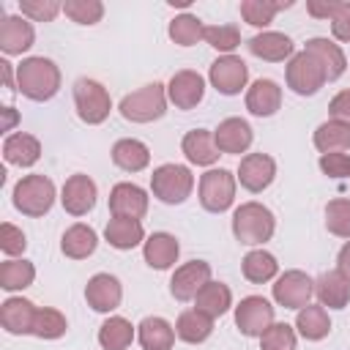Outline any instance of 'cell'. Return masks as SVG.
<instances>
[{
  "mask_svg": "<svg viewBox=\"0 0 350 350\" xmlns=\"http://www.w3.org/2000/svg\"><path fill=\"white\" fill-rule=\"evenodd\" d=\"M16 90L30 101H49L60 90V68L44 55L25 57L16 66Z\"/></svg>",
  "mask_w": 350,
  "mask_h": 350,
  "instance_id": "cell-1",
  "label": "cell"
},
{
  "mask_svg": "<svg viewBox=\"0 0 350 350\" xmlns=\"http://www.w3.org/2000/svg\"><path fill=\"white\" fill-rule=\"evenodd\" d=\"M276 219L262 202H241L232 213V235L246 246H260L273 238Z\"/></svg>",
  "mask_w": 350,
  "mask_h": 350,
  "instance_id": "cell-2",
  "label": "cell"
},
{
  "mask_svg": "<svg viewBox=\"0 0 350 350\" xmlns=\"http://www.w3.org/2000/svg\"><path fill=\"white\" fill-rule=\"evenodd\" d=\"M167 101H170L167 98V85L150 82V85H142L134 93H126L120 98L118 109L131 123H153L167 112Z\"/></svg>",
  "mask_w": 350,
  "mask_h": 350,
  "instance_id": "cell-3",
  "label": "cell"
},
{
  "mask_svg": "<svg viewBox=\"0 0 350 350\" xmlns=\"http://www.w3.org/2000/svg\"><path fill=\"white\" fill-rule=\"evenodd\" d=\"M14 208L25 216H44L55 205V183L46 175H25L14 186Z\"/></svg>",
  "mask_w": 350,
  "mask_h": 350,
  "instance_id": "cell-4",
  "label": "cell"
},
{
  "mask_svg": "<svg viewBox=\"0 0 350 350\" xmlns=\"http://www.w3.org/2000/svg\"><path fill=\"white\" fill-rule=\"evenodd\" d=\"M194 189V175L183 164H161L150 175V191L164 205H180Z\"/></svg>",
  "mask_w": 350,
  "mask_h": 350,
  "instance_id": "cell-5",
  "label": "cell"
},
{
  "mask_svg": "<svg viewBox=\"0 0 350 350\" xmlns=\"http://www.w3.org/2000/svg\"><path fill=\"white\" fill-rule=\"evenodd\" d=\"M74 107H77V115H79L82 123L98 126L109 118L112 98H109V93L101 82L82 77V79L74 82Z\"/></svg>",
  "mask_w": 350,
  "mask_h": 350,
  "instance_id": "cell-6",
  "label": "cell"
},
{
  "mask_svg": "<svg viewBox=\"0 0 350 350\" xmlns=\"http://www.w3.org/2000/svg\"><path fill=\"white\" fill-rule=\"evenodd\" d=\"M284 79H287V88L298 96H314L325 82V68L320 66V60L312 55V52H298L290 57L287 68H284Z\"/></svg>",
  "mask_w": 350,
  "mask_h": 350,
  "instance_id": "cell-7",
  "label": "cell"
},
{
  "mask_svg": "<svg viewBox=\"0 0 350 350\" xmlns=\"http://www.w3.org/2000/svg\"><path fill=\"white\" fill-rule=\"evenodd\" d=\"M235 183L238 178L224 167L202 172L200 175V205L211 213H224L235 200Z\"/></svg>",
  "mask_w": 350,
  "mask_h": 350,
  "instance_id": "cell-8",
  "label": "cell"
},
{
  "mask_svg": "<svg viewBox=\"0 0 350 350\" xmlns=\"http://www.w3.org/2000/svg\"><path fill=\"white\" fill-rule=\"evenodd\" d=\"M273 312L276 306L262 298V295H246L241 298V304L235 306V325L243 336H262V331L273 323Z\"/></svg>",
  "mask_w": 350,
  "mask_h": 350,
  "instance_id": "cell-9",
  "label": "cell"
},
{
  "mask_svg": "<svg viewBox=\"0 0 350 350\" xmlns=\"http://www.w3.org/2000/svg\"><path fill=\"white\" fill-rule=\"evenodd\" d=\"M273 301L284 309H304L314 295V282L304 271H284L273 282Z\"/></svg>",
  "mask_w": 350,
  "mask_h": 350,
  "instance_id": "cell-10",
  "label": "cell"
},
{
  "mask_svg": "<svg viewBox=\"0 0 350 350\" xmlns=\"http://www.w3.org/2000/svg\"><path fill=\"white\" fill-rule=\"evenodd\" d=\"M208 79L211 85L221 93V96H238L243 88H246V79H249V66L235 57V55H221L211 63V71H208Z\"/></svg>",
  "mask_w": 350,
  "mask_h": 350,
  "instance_id": "cell-11",
  "label": "cell"
},
{
  "mask_svg": "<svg viewBox=\"0 0 350 350\" xmlns=\"http://www.w3.org/2000/svg\"><path fill=\"white\" fill-rule=\"evenodd\" d=\"M208 282H211V265L205 260H191L175 268L170 279V293L175 301H194Z\"/></svg>",
  "mask_w": 350,
  "mask_h": 350,
  "instance_id": "cell-12",
  "label": "cell"
},
{
  "mask_svg": "<svg viewBox=\"0 0 350 350\" xmlns=\"http://www.w3.org/2000/svg\"><path fill=\"white\" fill-rule=\"evenodd\" d=\"M238 183L252 191V194H260L262 189H268L276 178V161L268 156V153H246L238 164Z\"/></svg>",
  "mask_w": 350,
  "mask_h": 350,
  "instance_id": "cell-13",
  "label": "cell"
},
{
  "mask_svg": "<svg viewBox=\"0 0 350 350\" xmlns=\"http://www.w3.org/2000/svg\"><path fill=\"white\" fill-rule=\"evenodd\" d=\"M85 301L93 312H101V314H109L120 306L123 301V284L118 276L112 273H96L90 276V282L85 284Z\"/></svg>",
  "mask_w": 350,
  "mask_h": 350,
  "instance_id": "cell-14",
  "label": "cell"
},
{
  "mask_svg": "<svg viewBox=\"0 0 350 350\" xmlns=\"http://www.w3.org/2000/svg\"><path fill=\"white\" fill-rule=\"evenodd\" d=\"M205 96V79L191 71V68H183V71H175L167 82V98L175 104V109H194Z\"/></svg>",
  "mask_w": 350,
  "mask_h": 350,
  "instance_id": "cell-15",
  "label": "cell"
},
{
  "mask_svg": "<svg viewBox=\"0 0 350 350\" xmlns=\"http://www.w3.org/2000/svg\"><path fill=\"white\" fill-rule=\"evenodd\" d=\"M96 197H98V189L96 183L88 178V175H71L63 189H60V202H63V211L71 213V216H85L88 211H93L96 205Z\"/></svg>",
  "mask_w": 350,
  "mask_h": 350,
  "instance_id": "cell-16",
  "label": "cell"
},
{
  "mask_svg": "<svg viewBox=\"0 0 350 350\" xmlns=\"http://www.w3.org/2000/svg\"><path fill=\"white\" fill-rule=\"evenodd\" d=\"M36 314H38V306L27 298H19V295H11L0 304V325L8 331V334H33V325H36Z\"/></svg>",
  "mask_w": 350,
  "mask_h": 350,
  "instance_id": "cell-17",
  "label": "cell"
},
{
  "mask_svg": "<svg viewBox=\"0 0 350 350\" xmlns=\"http://www.w3.org/2000/svg\"><path fill=\"white\" fill-rule=\"evenodd\" d=\"M213 139H216V148L219 153H246L252 139H254V131L252 126L243 120V118H224L216 129H213Z\"/></svg>",
  "mask_w": 350,
  "mask_h": 350,
  "instance_id": "cell-18",
  "label": "cell"
},
{
  "mask_svg": "<svg viewBox=\"0 0 350 350\" xmlns=\"http://www.w3.org/2000/svg\"><path fill=\"white\" fill-rule=\"evenodd\" d=\"M109 211L112 216L126 219H142L148 213V194L137 183H115L109 191Z\"/></svg>",
  "mask_w": 350,
  "mask_h": 350,
  "instance_id": "cell-19",
  "label": "cell"
},
{
  "mask_svg": "<svg viewBox=\"0 0 350 350\" xmlns=\"http://www.w3.org/2000/svg\"><path fill=\"white\" fill-rule=\"evenodd\" d=\"M33 41H36V30L22 14L0 19V49L5 55H22L33 46Z\"/></svg>",
  "mask_w": 350,
  "mask_h": 350,
  "instance_id": "cell-20",
  "label": "cell"
},
{
  "mask_svg": "<svg viewBox=\"0 0 350 350\" xmlns=\"http://www.w3.org/2000/svg\"><path fill=\"white\" fill-rule=\"evenodd\" d=\"M246 46L254 57L268 60V63H282V60L293 57V49H295L293 38L284 33H276V30H262V33L252 36Z\"/></svg>",
  "mask_w": 350,
  "mask_h": 350,
  "instance_id": "cell-21",
  "label": "cell"
},
{
  "mask_svg": "<svg viewBox=\"0 0 350 350\" xmlns=\"http://www.w3.org/2000/svg\"><path fill=\"white\" fill-rule=\"evenodd\" d=\"M178 254H180V243H178V238L170 235V232H153V235H148L145 243H142V257H145V262H148L150 268H156V271L172 268V265L178 262Z\"/></svg>",
  "mask_w": 350,
  "mask_h": 350,
  "instance_id": "cell-22",
  "label": "cell"
},
{
  "mask_svg": "<svg viewBox=\"0 0 350 350\" xmlns=\"http://www.w3.org/2000/svg\"><path fill=\"white\" fill-rule=\"evenodd\" d=\"M180 150L197 167H211L221 156L219 148H216L213 131H208V129H191V131H186L183 134V142H180Z\"/></svg>",
  "mask_w": 350,
  "mask_h": 350,
  "instance_id": "cell-23",
  "label": "cell"
},
{
  "mask_svg": "<svg viewBox=\"0 0 350 350\" xmlns=\"http://www.w3.org/2000/svg\"><path fill=\"white\" fill-rule=\"evenodd\" d=\"M314 295L320 301V306H328V309H345L347 301H350V279L334 268V271H325L317 282H314Z\"/></svg>",
  "mask_w": 350,
  "mask_h": 350,
  "instance_id": "cell-24",
  "label": "cell"
},
{
  "mask_svg": "<svg viewBox=\"0 0 350 350\" xmlns=\"http://www.w3.org/2000/svg\"><path fill=\"white\" fill-rule=\"evenodd\" d=\"M104 238L112 249L129 252L139 243H145V227L139 219H126V216H112L104 227Z\"/></svg>",
  "mask_w": 350,
  "mask_h": 350,
  "instance_id": "cell-25",
  "label": "cell"
},
{
  "mask_svg": "<svg viewBox=\"0 0 350 350\" xmlns=\"http://www.w3.org/2000/svg\"><path fill=\"white\" fill-rule=\"evenodd\" d=\"M282 107V88L273 79H257L246 90V109L257 118H271Z\"/></svg>",
  "mask_w": 350,
  "mask_h": 350,
  "instance_id": "cell-26",
  "label": "cell"
},
{
  "mask_svg": "<svg viewBox=\"0 0 350 350\" xmlns=\"http://www.w3.org/2000/svg\"><path fill=\"white\" fill-rule=\"evenodd\" d=\"M3 156L14 167H33L41 159V142L33 134H25V131L8 134L5 142H3Z\"/></svg>",
  "mask_w": 350,
  "mask_h": 350,
  "instance_id": "cell-27",
  "label": "cell"
},
{
  "mask_svg": "<svg viewBox=\"0 0 350 350\" xmlns=\"http://www.w3.org/2000/svg\"><path fill=\"white\" fill-rule=\"evenodd\" d=\"M96 246H98L96 230H93L90 224H82V221L71 224V227L63 232V238H60V252H63L66 257H71V260H85V257H90V254L96 252Z\"/></svg>",
  "mask_w": 350,
  "mask_h": 350,
  "instance_id": "cell-28",
  "label": "cell"
},
{
  "mask_svg": "<svg viewBox=\"0 0 350 350\" xmlns=\"http://www.w3.org/2000/svg\"><path fill=\"white\" fill-rule=\"evenodd\" d=\"M304 49L312 52V55L320 60V66L325 68L328 82H334V79H339V77L345 74V68H347V57H345V52L339 49V44H334V41L317 36V38H309Z\"/></svg>",
  "mask_w": 350,
  "mask_h": 350,
  "instance_id": "cell-29",
  "label": "cell"
},
{
  "mask_svg": "<svg viewBox=\"0 0 350 350\" xmlns=\"http://www.w3.org/2000/svg\"><path fill=\"white\" fill-rule=\"evenodd\" d=\"M112 161L123 172H139L150 164V150L145 142H139L134 137H123L112 145Z\"/></svg>",
  "mask_w": 350,
  "mask_h": 350,
  "instance_id": "cell-30",
  "label": "cell"
},
{
  "mask_svg": "<svg viewBox=\"0 0 350 350\" xmlns=\"http://www.w3.org/2000/svg\"><path fill=\"white\" fill-rule=\"evenodd\" d=\"M137 339H139L142 350H172L175 328L164 317H145L137 325Z\"/></svg>",
  "mask_w": 350,
  "mask_h": 350,
  "instance_id": "cell-31",
  "label": "cell"
},
{
  "mask_svg": "<svg viewBox=\"0 0 350 350\" xmlns=\"http://www.w3.org/2000/svg\"><path fill=\"white\" fill-rule=\"evenodd\" d=\"M295 328H298V334H301L306 342H320V339H325V336L331 334V317H328L325 306L309 304V306L298 309Z\"/></svg>",
  "mask_w": 350,
  "mask_h": 350,
  "instance_id": "cell-32",
  "label": "cell"
},
{
  "mask_svg": "<svg viewBox=\"0 0 350 350\" xmlns=\"http://www.w3.org/2000/svg\"><path fill=\"white\" fill-rule=\"evenodd\" d=\"M230 306H232V293H230V287L221 284V282H213V279H211V282L197 293V298H194V309L202 312V314H208L211 320L221 317Z\"/></svg>",
  "mask_w": 350,
  "mask_h": 350,
  "instance_id": "cell-33",
  "label": "cell"
},
{
  "mask_svg": "<svg viewBox=\"0 0 350 350\" xmlns=\"http://www.w3.org/2000/svg\"><path fill=\"white\" fill-rule=\"evenodd\" d=\"M211 334H213V320L208 314L197 312V309H186L175 320V336L183 339V342H189V345H200Z\"/></svg>",
  "mask_w": 350,
  "mask_h": 350,
  "instance_id": "cell-34",
  "label": "cell"
},
{
  "mask_svg": "<svg viewBox=\"0 0 350 350\" xmlns=\"http://www.w3.org/2000/svg\"><path fill=\"white\" fill-rule=\"evenodd\" d=\"M314 148L320 153H342L350 148V123L345 120H325L314 131Z\"/></svg>",
  "mask_w": 350,
  "mask_h": 350,
  "instance_id": "cell-35",
  "label": "cell"
},
{
  "mask_svg": "<svg viewBox=\"0 0 350 350\" xmlns=\"http://www.w3.org/2000/svg\"><path fill=\"white\" fill-rule=\"evenodd\" d=\"M134 342V325L120 317V314H112L101 323L98 328V345L104 350H126L129 345Z\"/></svg>",
  "mask_w": 350,
  "mask_h": 350,
  "instance_id": "cell-36",
  "label": "cell"
},
{
  "mask_svg": "<svg viewBox=\"0 0 350 350\" xmlns=\"http://www.w3.org/2000/svg\"><path fill=\"white\" fill-rule=\"evenodd\" d=\"M241 271H243V276H246L252 284H262V282H271V279L279 273V262H276V257H273L271 252H265V249H252V252L243 257Z\"/></svg>",
  "mask_w": 350,
  "mask_h": 350,
  "instance_id": "cell-37",
  "label": "cell"
},
{
  "mask_svg": "<svg viewBox=\"0 0 350 350\" xmlns=\"http://www.w3.org/2000/svg\"><path fill=\"white\" fill-rule=\"evenodd\" d=\"M36 279V265L30 260H5L0 265V287L5 293H16L30 287Z\"/></svg>",
  "mask_w": 350,
  "mask_h": 350,
  "instance_id": "cell-38",
  "label": "cell"
},
{
  "mask_svg": "<svg viewBox=\"0 0 350 350\" xmlns=\"http://www.w3.org/2000/svg\"><path fill=\"white\" fill-rule=\"evenodd\" d=\"M293 3L290 0H282V3H271V0H243L241 3V16L243 22H249L252 27H268L273 22V16L282 11V8H290Z\"/></svg>",
  "mask_w": 350,
  "mask_h": 350,
  "instance_id": "cell-39",
  "label": "cell"
},
{
  "mask_svg": "<svg viewBox=\"0 0 350 350\" xmlns=\"http://www.w3.org/2000/svg\"><path fill=\"white\" fill-rule=\"evenodd\" d=\"M170 38L178 44V46H191V44H197L200 38H202V33H205V25L200 22V16H194V14H180V16H175L172 22H170Z\"/></svg>",
  "mask_w": 350,
  "mask_h": 350,
  "instance_id": "cell-40",
  "label": "cell"
},
{
  "mask_svg": "<svg viewBox=\"0 0 350 350\" xmlns=\"http://www.w3.org/2000/svg\"><path fill=\"white\" fill-rule=\"evenodd\" d=\"M68 323H66V314L52 309V306H41L38 314H36V325H33V336L38 339H60L66 334Z\"/></svg>",
  "mask_w": 350,
  "mask_h": 350,
  "instance_id": "cell-41",
  "label": "cell"
},
{
  "mask_svg": "<svg viewBox=\"0 0 350 350\" xmlns=\"http://www.w3.org/2000/svg\"><path fill=\"white\" fill-rule=\"evenodd\" d=\"M63 14L77 25H96L104 16V3L101 0H66Z\"/></svg>",
  "mask_w": 350,
  "mask_h": 350,
  "instance_id": "cell-42",
  "label": "cell"
},
{
  "mask_svg": "<svg viewBox=\"0 0 350 350\" xmlns=\"http://www.w3.org/2000/svg\"><path fill=\"white\" fill-rule=\"evenodd\" d=\"M202 38L213 49H219L224 55H232V49L241 46V30L235 25H208L205 33H202Z\"/></svg>",
  "mask_w": 350,
  "mask_h": 350,
  "instance_id": "cell-43",
  "label": "cell"
},
{
  "mask_svg": "<svg viewBox=\"0 0 350 350\" xmlns=\"http://www.w3.org/2000/svg\"><path fill=\"white\" fill-rule=\"evenodd\" d=\"M295 328L287 323H271L260 336V350H295Z\"/></svg>",
  "mask_w": 350,
  "mask_h": 350,
  "instance_id": "cell-44",
  "label": "cell"
},
{
  "mask_svg": "<svg viewBox=\"0 0 350 350\" xmlns=\"http://www.w3.org/2000/svg\"><path fill=\"white\" fill-rule=\"evenodd\" d=\"M325 227L339 238H350V200H331L325 205Z\"/></svg>",
  "mask_w": 350,
  "mask_h": 350,
  "instance_id": "cell-45",
  "label": "cell"
},
{
  "mask_svg": "<svg viewBox=\"0 0 350 350\" xmlns=\"http://www.w3.org/2000/svg\"><path fill=\"white\" fill-rule=\"evenodd\" d=\"M63 11V3L57 0H19V14L33 22H52Z\"/></svg>",
  "mask_w": 350,
  "mask_h": 350,
  "instance_id": "cell-46",
  "label": "cell"
},
{
  "mask_svg": "<svg viewBox=\"0 0 350 350\" xmlns=\"http://www.w3.org/2000/svg\"><path fill=\"white\" fill-rule=\"evenodd\" d=\"M0 249H3L8 257L22 254V252L27 249V238H25V232H22L19 227L3 221V227H0Z\"/></svg>",
  "mask_w": 350,
  "mask_h": 350,
  "instance_id": "cell-47",
  "label": "cell"
},
{
  "mask_svg": "<svg viewBox=\"0 0 350 350\" xmlns=\"http://www.w3.org/2000/svg\"><path fill=\"white\" fill-rule=\"evenodd\" d=\"M320 170L328 178H350V153H320Z\"/></svg>",
  "mask_w": 350,
  "mask_h": 350,
  "instance_id": "cell-48",
  "label": "cell"
},
{
  "mask_svg": "<svg viewBox=\"0 0 350 350\" xmlns=\"http://www.w3.org/2000/svg\"><path fill=\"white\" fill-rule=\"evenodd\" d=\"M331 33L336 41L350 44V3H339L334 19H331Z\"/></svg>",
  "mask_w": 350,
  "mask_h": 350,
  "instance_id": "cell-49",
  "label": "cell"
},
{
  "mask_svg": "<svg viewBox=\"0 0 350 350\" xmlns=\"http://www.w3.org/2000/svg\"><path fill=\"white\" fill-rule=\"evenodd\" d=\"M328 112H331V120H345V123H350V88H347V90H339V93L331 98Z\"/></svg>",
  "mask_w": 350,
  "mask_h": 350,
  "instance_id": "cell-50",
  "label": "cell"
},
{
  "mask_svg": "<svg viewBox=\"0 0 350 350\" xmlns=\"http://www.w3.org/2000/svg\"><path fill=\"white\" fill-rule=\"evenodd\" d=\"M336 8H339V0H309L306 3V11L314 19H334Z\"/></svg>",
  "mask_w": 350,
  "mask_h": 350,
  "instance_id": "cell-51",
  "label": "cell"
},
{
  "mask_svg": "<svg viewBox=\"0 0 350 350\" xmlns=\"http://www.w3.org/2000/svg\"><path fill=\"white\" fill-rule=\"evenodd\" d=\"M336 262H339L336 268H339V271H342V273L350 279V241H347V243L339 249V257H336Z\"/></svg>",
  "mask_w": 350,
  "mask_h": 350,
  "instance_id": "cell-52",
  "label": "cell"
},
{
  "mask_svg": "<svg viewBox=\"0 0 350 350\" xmlns=\"http://www.w3.org/2000/svg\"><path fill=\"white\" fill-rule=\"evenodd\" d=\"M0 71H3V82L8 88V93H19L16 85H14V77H11V63L8 60H0Z\"/></svg>",
  "mask_w": 350,
  "mask_h": 350,
  "instance_id": "cell-53",
  "label": "cell"
},
{
  "mask_svg": "<svg viewBox=\"0 0 350 350\" xmlns=\"http://www.w3.org/2000/svg\"><path fill=\"white\" fill-rule=\"evenodd\" d=\"M0 112H3V126H0V129H3V131H11V126H14L16 120H19L16 109H14V107H3Z\"/></svg>",
  "mask_w": 350,
  "mask_h": 350,
  "instance_id": "cell-54",
  "label": "cell"
}]
</instances>
